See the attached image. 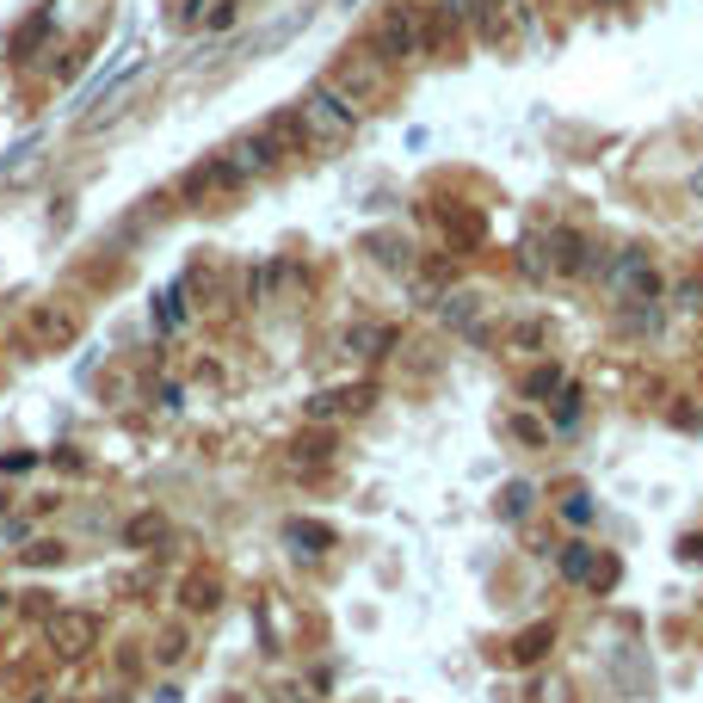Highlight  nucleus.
<instances>
[{
  "instance_id": "f257e3e1",
  "label": "nucleus",
  "mask_w": 703,
  "mask_h": 703,
  "mask_svg": "<svg viewBox=\"0 0 703 703\" xmlns=\"http://www.w3.org/2000/svg\"><path fill=\"white\" fill-rule=\"evenodd\" d=\"M296 124H303V142L309 148H340L358 130V105L346 93H333V87H315L303 105H296Z\"/></svg>"
},
{
  "instance_id": "f03ea898",
  "label": "nucleus",
  "mask_w": 703,
  "mask_h": 703,
  "mask_svg": "<svg viewBox=\"0 0 703 703\" xmlns=\"http://www.w3.org/2000/svg\"><path fill=\"white\" fill-rule=\"evenodd\" d=\"M74 333H81V315H74L68 303H31V309H25V321H19V340H25V346H37V352L68 346Z\"/></svg>"
},
{
  "instance_id": "7ed1b4c3",
  "label": "nucleus",
  "mask_w": 703,
  "mask_h": 703,
  "mask_svg": "<svg viewBox=\"0 0 703 703\" xmlns=\"http://www.w3.org/2000/svg\"><path fill=\"white\" fill-rule=\"evenodd\" d=\"M377 56H389V62L426 56V19H420L414 7H389L383 25H377Z\"/></svg>"
},
{
  "instance_id": "20e7f679",
  "label": "nucleus",
  "mask_w": 703,
  "mask_h": 703,
  "mask_svg": "<svg viewBox=\"0 0 703 703\" xmlns=\"http://www.w3.org/2000/svg\"><path fill=\"white\" fill-rule=\"evenodd\" d=\"M444 13H451L457 25H469L475 37H488V44L506 37V7L500 0H444Z\"/></svg>"
},
{
  "instance_id": "39448f33",
  "label": "nucleus",
  "mask_w": 703,
  "mask_h": 703,
  "mask_svg": "<svg viewBox=\"0 0 703 703\" xmlns=\"http://www.w3.org/2000/svg\"><path fill=\"white\" fill-rule=\"evenodd\" d=\"M50 642H56L62 654H87V648L99 642V617H87V611H62V617H50Z\"/></svg>"
},
{
  "instance_id": "423d86ee",
  "label": "nucleus",
  "mask_w": 703,
  "mask_h": 703,
  "mask_svg": "<svg viewBox=\"0 0 703 703\" xmlns=\"http://www.w3.org/2000/svg\"><path fill=\"white\" fill-rule=\"evenodd\" d=\"M549 247H555V272H562V278H580V272H592V247H586V235L562 229V235H555Z\"/></svg>"
},
{
  "instance_id": "0eeeda50",
  "label": "nucleus",
  "mask_w": 703,
  "mask_h": 703,
  "mask_svg": "<svg viewBox=\"0 0 703 703\" xmlns=\"http://www.w3.org/2000/svg\"><path fill=\"white\" fill-rule=\"evenodd\" d=\"M185 605H192V611H210V605H216V580H210V574L185 580Z\"/></svg>"
},
{
  "instance_id": "6e6552de",
  "label": "nucleus",
  "mask_w": 703,
  "mask_h": 703,
  "mask_svg": "<svg viewBox=\"0 0 703 703\" xmlns=\"http://www.w3.org/2000/svg\"><path fill=\"white\" fill-rule=\"evenodd\" d=\"M389 340H395V333H389V327H358V333H352V346H358L364 358H377V352H383Z\"/></svg>"
},
{
  "instance_id": "1a4fd4ad",
  "label": "nucleus",
  "mask_w": 703,
  "mask_h": 703,
  "mask_svg": "<svg viewBox=\"0 0 703 703\" xmlns=\"http://www.w3.org/2000/svg\"><path fill=\"white\" fill-rule=\"evenodd\" d=\"M580 414V389H562V401H555V426H574Z\"/></svg>"
},
{
  "instance_id": "9d476101",
  "label": "nucleus",
  "mask_w": 703,
  "mask_h": 703,
  "mask_svg": "<svg viewBox=\"0 0 703 703\" xmlns=\"http://www.w3.org/2000/svg\"><path fill=\"white\" fill-rule=\"evenodd\" d=\"M562 518H568V525H586V518H592V500H586V494H568Z\"/></svg>"
},
{
  "instance_id": "9b49d317",
  "label": "nucleus",
  "mask_w": 703,
  "mask_h": 703,
  "mask_svg": "<svg viewBox=\"0 0 703 703\" xmlns=\"http://www.w3.org/2000/svg\"><path fill=\"white\" fill-rule=\"evenodd\" d=\"M161 531H167V525H161V518H136V525H130L124 537H130V543H148V537H161Z\"/></svg>"
},
{
  "instance_id": "f8f14e48",
  "label": "nucleus",
  "mask_w": 703,
  "mask_h": 703,
  "mask_svg": "<svg viewBox=\"0 0 703 703\" xmlns=\"http://www.w3.org/2000/svg\"><path fill=\"white\" fill-rule=\"evenodd\" d=\"M543 642H549V629H537V636H525V642H518V654H525V660H537V654H543Z\"/></svg>"
},
{
  "instance_id": "ddd939ff",
  "label": "nucleus",
  "mask_w": 703,
  "mask_h": 703,
  "mask_svg": "<svg viewBox=\"0 0 703 703\" xmlns=\"http://www.w3.org/2000/svg\"><path fill=\"white\" fill-rule=\"evenodd\" d=\"M525 500H531V488H506V512H512V518L525 512Z\"/></svg>"
},
{
  "instance_id": "4468645a",
  "label": "nucleus",
  "mask_w": 703,
  "mask_h": 703,
  "mask_svg": "<svg viewBox=\"0 0 703 703\" xmlns=\"http://www.w3.org/2000/svg\"><path fill=\"white\" fill-rule=\"evenodd\" d=\"M586 7H605V13H623V7H629V0H586Z\"/></svg>"
},
{
  "instance_id": "2eb2a0df",
  "label": "nucleus",
  "mask_w": 703,
  "mask_h": 703,
  "mask_svg": "<svg viewBox=\"0 0 703 703\" xmlns=\"http://www.w3.org/2000/svg\"><path fill=\"white\" fill-rule=\"evenodd\" d=\"M685 549H691V555H697V562H703V537H691V543H685Z\"/></svg>"
}]
</instances>
